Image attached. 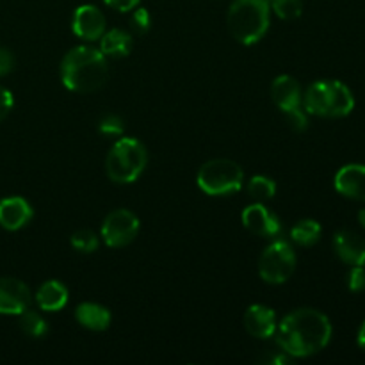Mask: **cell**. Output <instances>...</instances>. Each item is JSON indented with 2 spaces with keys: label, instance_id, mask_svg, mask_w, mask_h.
Returning a JSON list of instances; mask_svg holds the SVG:
<instances>
[{
  "label": "cell",
  "instance_id": "cell-1",
  "mask_svg": "<svg viewBox=\"0 0 365 365\" xmlns=\"http://www.w3.org/2000/svg\"><path fill=\"white\" fill-rule=\"evenodd\" d=\"M274 337L291 359H305L327 348L331 339V323L319 310L298 309L278 323Z\"/></svg>",
  "mask_w": 365,
  "mask_h": 365
},
{
  "label": "cell",
  "instance_id": "cell-2",
  "mask_svg": "<svg viewBox=\"0 0 365 365\" xmlns=\"http://www.w3.org/2000/svg\"><path fill=\"white\" fill-rule=\"evenodd\" d=\"M109 75L107 57L100 48L75 46L61 63V81L70 91L91 93L102 88Z\"/></svg>",
  "mask_w": 365,
  "mask_h": 365
},
{
  "label": "cell",
  "instance_id": "cell-3",
  "mask_svg": "<svg viewBox=\"0 0 365 365\" xmlns=\"http://www.w3.org/2000/svg\"><path fill=\"white\" fill-rule=\"evenodd\" d=\"M269 13L267 0H234L227 14L232 38L242 45H255L269 29Z\"/></svg>",
  "mask_w": 365,
  "mask_h": 365
},
{
  "label": "cell",
  "instance_id": "cell-4",
  "mask_svg": "<svg viewBox=\"0 0 365 365\" xmlns=\"http://www.w3.org/2000/svg\"><path fill=\"white\" fill-rule=\"evenodd\" d=\"M307 113L321 118H344L355 109L351 89L339 81H317L303 95Z\"/></svg>",
  "mask_w": 365,
  "mask_h": 365
},
{
  "label": "cell",
  "instance_id": "cell-5",
  "mask_svg": "<svg viewBox=\"0 0 365 365\" xmlns=\"http://www.w3.org/2000/svg\"><path fill=\"white\" fill-rule=\"evenodd\" d=\"M146 163L148 152L141 141L134 138H120L107 153V177L116 184H132L141 177Z\"/></svg>",
  "mask_w": 365,
  "mask_h": 365
},
{
  "label": "cell",
  "instance_id": "cell-6",
  "mask_svg": "<svg viewBox=\"0 0 365 365\" xmlns=\"http://www.w3.org/2000/svg\"><path fill=\"white\" fill-rule=\"evenodd\" d=\"M242 180L241 166L230 159L207 160L196 175L198 187L210 196L232 195L242 187Z\"/></svg>",
  "mask_w": 365,
  "mask_h": 365
},
{
  "label": "cell",
  "instance_id": "cell-7",
  "mask_svg": "<svg viewBox=\"0 0 365 365\" xmlns=\"http://www.w3.org/2000/svg\"><path fill=\"white\" fill-rule=\"evenodd\" d=\"M296 271V253L285 241H274L259 259V273L264 282L273 285L285 284Z\"/></svg>",
  "mask_w": 365,
  "mask_h": 365
},
{
  "label": "cell",
  "instance_id": "cell-8",
  "mask_svg": "<svg viewBox=\"0 0 365 365\" xmlns=\"http://www.w3.org/2000/svg\"><path fill=\"white\" fill-rule=\"evenodd\" d=\"M139 232V217L128 209H116L102 223V239L110 248L130 245Z\"/></svg>",
  "mask_w": 365,
  "mask_h": 365
},
{
  "label": "cell",
  "instance_id": "cell-9",
  "mask_svg": "<svg viewBox=\"0 0 365 365\" xmlns=\"http://www.w3.org/2000/svg\"><path fill=\"white\" fill-rule=\"evenodd\" d=\"M31 289L18 278H0V314L20 316L31 307Z\"/></svg>",
  "mask_w": 365,
  "mask_h": 365
},
{
  "label": "cell",
  "instance_id": "cell-10",
  "mask_svg": "<svg viewBox=\"0 0 365 365\" xmlns=\"http://www.w3.org/2000/svg\"><path fill=\"white\" fill-rule=\"evenodd\" d=\"M71 29H73L75 36L86 41H96L106 32V16L102 11L91 4H84V6L77 7L71 18Z\"/></svg>",
  "mask_w": 365,
  "mask_h": 365
},
{
  "label": "cell",
  "instance_id": "cell-11",
  "mask_svg": "<svg viewBox=\"0 0 365 365\" xmlns=\"http://www.w3.org/2000/svg\"><path fill=\"white\" fill-rule=\"evenodd\" d=\"M242 225L259 237H274L282 230V223L277 214L262 205V202L252 203L242 210Z\"/></svg>",
  "mask_w": 365,
  "mask_h": 365
},
{
  "label": "cell",
  "instance_id": "cell-12",
  "mask_svg": "<svg viewBox=\"0 0 365 365\" xmlns=\"http://www.w3.org/2000/svg\"><path fill=\"white\" fill-rule=\"evenodd\" d=\"M32 207L20 196L0 200V227L6 230H20L32 220Z\"/></svg>",
  "mask_w": 365,
  "mask_h": 365
},
{
  "label": "cell",
  "instance_id": "cell-13",
  "mask_svg": "<svg viewBox=\"0 0 365 365\" xmlns=\"http://www.w3.org/2000/svg\"><path fill=\"white\" fill-rule=\"evenodd\" d=\"M278 321L273 309L266 305H252L245 314V328L257 339L274 337Z\"/></svg>",
  "mask_w": 365,
  "mask_h": 365
},
{
  "label": "cell",
  "instance_id": "cell-14",
  "mask_svg": "<svg viewBox=\"0 0 365 365\" xmlns=\"http://www.w3.org/2000/svg\"><path fill=\"white\" fill-rule=\"evenodd\" d=\"M335 189L342 196L365 202V166L364 164H348L335 175Z\"/></svg>",
  "mask_w": 365,
  "mask_h": 365
},
{
  "label": "cell",
  "instance_id": "cell-15",
  "mask_svg": "<svg viewBox=\"0 0 365 365\" xmlns=\"http://www.w3.org/2000/svg\"><path fill=\"white\" fill-rule=\"evenodd\" d=\"M334 250L342 262L365 266V241L351 230H341L334 237Z\"/></svg>",
  "mask_w": 365,
  "mask_h": 365
},
{
  "label": "cell",
  "instance_id": "cell-16",
  "mask_svg": "<svg viewBox=\"0 0 365 365\" xmlns=\"http://www.w3.org/2000/svg\"><path fill=\"white\" fill-rule=\"evenodd\" d=\"M271 96L273 102L280 107L282 113L292 109V107L302 106V88H299L298 81L291 75H278L271 84Z\"/></svg>",
  "mask_w": 365,
  "mask_h": 365
},
{
  "label": "cell",
  "instance_id": "cell-17",
  "mask_svg": "<svg viewBox=\"0 0 365 365\" xmlns=\"http://www.w3.org/2000/svg\"><path fill=\"white\" fill-rule=\"evenodd\" d=\"M36 303L45 312H57L68 303V289L59 280H46L36 292Z\"/></svg>",
  "mask_w": 365,
  "mask_h": 365
},
{
  "label": "cell",
  "instance_id": "cell-18",
  "mask_svg": "<svg viewBox=\"0 0 365 365\" xmlns=\"http://www.w3.org/2000/svg\"><path fill=\"white\" fill-rule=\"evenodd\" d=\"M132 46H134V41H132L130 32L121 31V29L106 31L100 38V52L110 59L127 57L132 52Z\"/></svg>",
  "mask_w": 365,
  "mask_h": 365
},
{
  "label": "cell",
  "instance_id": "cell-19",
  "mask_svg": "<svg viewBox=\"0 0 365 365\" xmlns=\"http://www.w3.org/2000/svg\"><path fill=\"white\" fill-rule=\"evenodd\" d=\"M75 319L84 328L93 331H103L110 324V312L98 303L86 302L75 309Z\"/></svg>",
  "mask_w": 365,
  "mask_h": 365
},
{
  "label": "cell",
  "instance_id": "cell-20",
  "mask_svg": "<svg viewBox=\"0 0 365 365\" xmlns=\"http://www.w3.org/2000/svg\"><path fill=\"white\" fill-rule=\"evenodd\" d=\"M291 237L299 246H314L321 237V225L316 220H302L292 227Z\"/></svg>",
  "mask_w": 365,
  "mask_h": 365
},
{
  "label": "cell",
  "instance_id": "cell-21",
  "mask_svg": "<svg viewBox=\"0 0 365 365\" xmlns=\"http://www.w3.org/2000/svg\"><path fill=\"white\" fill-rule=\"evenodd\" d=\"M20 328L25 335L32 339H41L45 337L46 331H48V324L46 321L39 316L34 310H25L20 314Z\"/></svg>",
  "mask_w": 365,
  "mask_h": 365
},
{
  "label": "cell",
  "instance_id": "cell-22",
  "mask_svg": "<svg viewBox=\"0 0 365 365\" xmlns=\"http://www.w3.org/2000/svg\"><path fill=\"white\" fill-rule=\"evenodd\" d=\"M277 192V184L274 180H271L269 177H264V175H257L252 180L248 182V195L252 196L257 202H266L271 200Z\"/></svg>",
  "mask_w": 365,
  "mask_h": 365
},
{
  "label": "cell",
  "instance_id": "cell-23",
  "mask_svg": "<svg viewBox=\"0 0 365 365\" xmlns=\"http://www.w3.org/2000/svg\"><path fill=\"white\" fill-rule=\"evenodd\" d=\"M267 2H269L271 9L277 13V16L282 18V20H296L303 13L302 0H267Z\"/></svg>",
  "mask_w": 365,
  "mask_h": 365
},
{
  "label": "cell",
  "instance_id": "cell-24",
  "mask_svg": "<svg viewBox=\"0 0 365 365\" xmlns=\"http://www.w3.org/2000/svg\"><path fill=\"white\" fill-rule=\"evenodd\" d=\"M71 246L81 253H93L98 248V237L93 230L82 228V230H77L71 235Z\"/></svg>",
  "mask_w": 365,
  "mask_h": 365
},
{
  "label": "cell",
  "instance_id": "cell-25",
  "mask_svg": "<svg viewBox=\"0 0 365 365\" xmlns=\"http://www.w3.org/2000/svg\"><path fill=\"white\" fill-rule=\"evenodd\" d=\"M98 130L106 135H121L125 132V123L118 114L107 113L98 120Z\"/></svg>",
  "mask_w": 365,
  "mask_h": 365
},
{
  "label": "cell",
  "instance_id": "cell-26",
  "mask_svg": "<svg viewBox=\"0 0 365 365\" xmlns=\"http://www.w3.org/2000/svg\"><path fill=\"white\" fill-rule=\"evenodd\" d=\"M130 31L135 36H143L150 31V13L145 7H138L130 16Z\"/></svg>",
  "mask_w": 365,
  "mask_h": 365
},
{
  "label": "cell",
  "instance_id": "cell-27",
  "mask_svg": "<svg viewBox=\"0 0 365 365\" xmlns=\"http://www.w3.org/2000/svg\"><path fill=\"white\" fill-rule=\"evenodd\" d=\"M285 120H287L289 127L294 132H303L309 127V120H307V110L302 109V106L292 107V109L285 110Z\"/></svg>",
  "mask_w": 365,
  "mask_h": 365
},
{
  "label": "cell",
  "instance_id": "cell-28",
  "mask_svg": "<svg viewBox=\"0 0 365 365\" xmlns=\"http://www.w3.org/2000/svg\"><path fill=\"white\" fill-rule=\"evenodd\" d=\"M348 287L349 291L360 292L365 289V269L364 266H353L348 274Z\"/></svg>",
  "mask_w": 365,
  "mask_h": 365
},
{
  "label": "cell",
  "instance_id": "cell-29",
  "mask_svg": "<svg viewBox=\"0 0 365 365\" xmlns=\"http://www.w3.org/2000/svg\"><path fill=\"white\" fill-rule=\"evenodd\" d=\"M13 106H14L13 93H11L9 89H6L0 86V121H2L4 118L11 113Z\"/></svg>",
  "mask_w": 365,
  "mask_h": 365
},
{
  "label": "cell",
  "instance_id": "cell-30",
  "mask_svg": "<svg viewBox=\"0 0 365 365\" xmlns=\"http://www.w3.org/2000/svg\"><path fill=\"white\" fill-rule=\"evenodd\" d=\"M14 68V56L11 53V50L0 46V77L9 73Z\"/></svg>",
  "mask_w": 365,
  "mask_h": 365
},
{
  "label": "cell",
  "instance_id": "cell-31",
  "mask_svg": "<svg viewBox=\"0 0 365 365\" xmlns=\"http://www.w3.org/2000/svg\"><path fill=\"white\" fill-rule=\"evenodd\" d=\"M103 2H106L109 7H113V9L121 11V13H127V11L135 9L141 0H103Z\"/></svg>",
  "mask_w": 365,
  "mask_h": 365
},
{
  "label": "cell",
  "instance_id": "cell-32",
  "mask_svg": "<svg viewBox=\"0 0 365 365\" xmlns=\"http://www.w3.org/2000/svg\"><path fill=\"white\" fill-rule=\"evenodd\" d=\"M289 359H291V356H289L285 351H267L266 356L262 359V362L280 365V364H287Z\"/></svg>",
  "mask_w": 365,
  "mask_h": 365
},
{
  "label": "cell",
  "instance_id": "cell-33",
  "mask_svg": "<svg viewBox=\"0 0 365 365\" xmlns=\"http://www.w3.org/2000/svg\"><path fill=\"white\" fill-rule=\"evenodd\" d=\"M356 342H359L360 348H362L364 351H365V321H364L362 327H360V330H359V339H356Z\"/></svg>",
  "mask_w": 365,
  "mask_h": 365
},
{
  "label": "cell",
  "instance_id": "cell-34",
  "mask_svg": "<svg viewBox=\"0 0 365 365\" xmlns=\"http://www.w3.org/2000/svg\"><path fill=\"white\" fill-rule=\"evenodd\" d=\"M359 221H360V225H362V227L365 228V209H362L359 212Z\"/></svg>",
  "mask_w": 365,
  "mask_h": 365
}]
</instances>
